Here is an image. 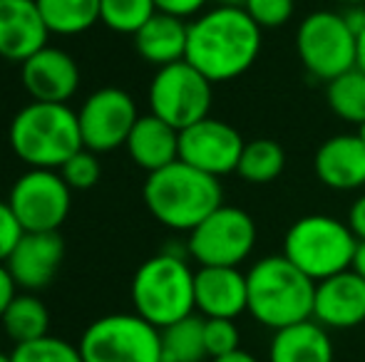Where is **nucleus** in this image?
I'll list each match as a JSON object with an SVG mask.
<instances>
[{
  "label": "nucleus",
  "mask_w": 365,
  "mask_h": 362,
  "mask_svg": "<svg viewBox=\"0 0 365 362\" xmlns=\"http://www.w3.org/2000/svg\"><path fill=\"white\" fill-rule=\"evenodd\" d=\"M261 40L264 30L241 5H217L189 23L184 60L212 82H231L251 70Z\"/></svg>",
  "instance_id": "f257e3e1"
},
{
  "label": "nucleus",
  "mask_w": 365,
  "mask_h": 362,
  "mask_svg": "<svg viewBox=\"0 0 365 362\" xmlns=\"http://www.w3.org/2000/svg\"><path fill=\"white\" fill-rule=\"evenodd\" d=\"M142 196L162 226L189 233L224 203V188L217 176L177 159L147 176Z\"/></svg>",
  "instance_id": "f03ea898"
},
{
  "label": "nucleus",
  "mask_w": 365,
  "mask_h": 362,
  "mask_svg": "<svg viewBox=\"0 0 365 362\" xmlns=\"http://www.w3.org/2000/svg\"><path fill=\"white\" fill-rule=\"evenodd\" d=\"M246 313L264 328L281 330L313 318L316 280L298 271L284 253L256 261L246 271Z\"/></svg>",
  "instance_id": "7ed1b4c3"
},
{
  "label": "nucleus",
  "mask_w": 365,
  "mask_h": 362,
  "mask_svg": "<svg viewBox=\"0 0 365 362\" xmlns=\"http://www.w3.org/2000/svg\"><path fill=\"white\" fill-rule=\"evenodd\" d=\"M8 142L30 169H60L82 149L77 112L58 102H30L13 117Z\"/></svg>",
  "instance_id": "20e7f679"
},
{
  "label": "nucleus",
  "mask_w": 365,
  "mask_h": 362,
  "mask_svg": "<svg viewBox=\"0 0 365 362\" xmlns=\"http://www.w3.org/2000/svg\"><path fill=\"white\" fill-rule=\"evenodd\" d=\"M194 273L184 253L174 248L147 258L132 278V303L154 328H167L197 310L194 303Z\"/></svg>",
  "instance_id": "39448f33"
},
{
  "label": "nucleus",
  "mask_w": 365,
  "mask_h": 362,
  "mask_svg": "<svg viewBox=\"0 0 365 362\" xmlns=\"http://www.w3.org/2000/svg\"><path fill=\"white\" fill-rule=\"evenodd\" d=\"M358 238L348 223L326 213L301 216L284 236V256L311 280H326L353 266Z\"/></svg>",
  "instance_id": "423d86ee"
},
{
  "label": "nucleus",
  "mask_w": 365,
  "mask_h": 362,
  "mask_svg": "<svg viewBox=\"0 0 365 362\" xmlns=\"http://www.w3.org/2000/svg\"><path fill=\"white\" fill-rule=\"evenodd\" d=\"M296 53L306 73L328 85L358 68V35L346 23L343 13L316 10L298 25Z\"/></svg>",
  "instance_id": "0eeeda50"
},
{
  "label": "nucleus",
  "mask_w": 365,
  "mask_h": 362,
  "mask_svg": "<svg viewBox=\"0 0 365 362\" xmlns=\"http://www.w3.org/2000/svg\"><path fill=\"white\" fill-rule=\"evenodd\" d=\"M85 362H164L162 333L137 313L95 320L77 343Z\"/></svg>",
  "instance_id": "6e6552de"
},
{
  "label": "nucleus",
  "mask_w": 365,
  "mask_h": 362,
  "mask_svg": "<svg viewBox=\"0 0 365 362\" xmlns=\"http://www.w3.org/2000/svg\"><path fill=\"white\" fill-rule=\"evenodd\" d=\"M212 85V80L204 78L187 60L159 68L149 82V110L182 132L209 117L214 100Z\"/></svg>",
  "instance_id": "1a4fd4ad"
},
{
  "label": "nucleus",
  "mask_w": 365,
  "mask_h": 362,
  "mask_svg": "<svg viewBox=\"0 0 365 362\" xmlns=\"http://www.w3.org/2000/svg\"><path fill=\"white\" fill-rule=\"evenodd\" d=\"M256 221L239 206L221 203L187 238V256L199 266H231L239 268L254 253Z\"/></svg>",
  "instance_id": "9d476101"
},
{
  "label": "nucleus",
  "mask_w": 365,
  "mask_h": 362,
  "mask_svg": "<svg viewBox=\"0 0 365 362\" xmlns=\"http://www.w3.org/2000/svg\"><path fill=\"white\" fill-rule=\"evenodd\" d=\"M8 203L25 231H58L73 206V188L60 169H28L13 183Z\"/></svg>",
  "instance_id": "9b49d317"
},
{
  "label": "nucleus",
  "mask_w": 365,
  "mask_h": 362,
  "mask_svg": "<svg viewBox=\"0 0 365 362\" xmlns=\"http://www.w3.org/2000/svg\"><path fill=\"white\" fill-rule=\"evenodd\" d=\"M137 119H140V112L135 100L130 92L120 87H102L92 92L77 110L82 144L95 154L125 147Z\"/></svg>",
  "instance_id": "f8f14e48"
},
{
  "label": "nucleus",
  "mask_w": 365,
  "mask_h": 362,
  "mask_svg": "<svg viewBox=\"0 0 365 362\" xmlns=\"http://www.w3.org/2000/svg\"><path fill=\"white\" fill-rule=\"evenodd\" d=\"M244 147L246 142L239 129L214 117H204L202 122L179 132V159L217 179L234 174Z\"/></svg>",
  "instance_id": "ddd939ff"
},
{
  "label": "nucleus",
  "mask_w": 365,
  "mask_h": 362,
  "mask_svg": "<svg viewBox=\"0 0 365 362\" xmlns=\"http://www.w3.org/2000/svg\"><path fill=\"white\" fill-rule=\"evenodd\" d=\"M20 80L33 102L68 105L80 87V68L70 53L45 45L33 58L20 63Z\"/></svg>",
  "instance_id": "4468645a"
},
{
  "label": "nucleus",
  "mask_w": 365,
  "mask_h": 362,
  "mask_svg": "<svg viewBox=\"0 0 365 362\" xmlns=\"http://www.w3.org/2000/svg\"><path fill=\"white\" fill-rule=\"evenodd\" d=\"M313 320L328 330L365 325V280L353 268L316 283Z\"/></svg>",
  "instance_id": "2eb2a0df"
},
{
  "label": "nucleus",
  "mask_w": 365,
  "mask_h": 362,
  "mask_svg": "<svg viewBox=\"0 0 365 362\" xmlns=\"http://www.w3.org/2000/svg\"><path fill=\"white\" fill-rule=\"evenodd\" d=\"M65 258V243L58 231H25L5 261L18 288L40 290L58 275Z\"/></svg>",
  "instance_id": "dca6fc26"
},
{
  "label": "nucleus",
  "mask_w": 365,
  "mask_h": 362,
  "mask_svg": "<svg viewBox=\"0 0 365 362\" xmlns=\"http://www.w3.org/2000/svg\"><path fill=\"white\" fill-rule=\"evenodd\" d=\"M194 303L204 318L236 320L249 305L246 273L231 266H199L194 273Z\"/></svg>",
  "instance_id": "f3484780"
},
{
  "label": "nucleus",
  "mask_w": 365,
  "mask_h": 362,
  "mask_svg": "<svg viewBox=\"0 0 365 362\" xmlns=\"http://www.w3.org/2000/svg\"><path fill=\"white\" fill-rule=\"evenodd\" d=\"M50 30L35 0H0V58L25 63L48 45Z\"/></svg>",
  "instance_id": "a211bd4d"
},
{
  "label": "nucleus",
  "mask_w": 365,
  "mask_h": 362,
  "mask_svg": "<svg viewBox=\"0 0 365 362\" xmlns=\"http://www.w3.org/2000/svg\"><path fill=\"white\" fill-rule=\"evenodd\" d=\"M316 179L336 191L365 186V142L358 134H336L326 139L313 156Z\"/></svg>",
  "instance_id": "6ab92c4d"
},
{
  "label": "nucleus",
  "mask_w": 365,
  "mask_h": 362,
  "mask_svg": "<svg viewBox=\"0 0 365 362\" xmlns=\"http://www.w3.org/2000/svg\"><path fill=\"white\" fill-rule=\"evenodd\" d=\"M125 147L132 161L152 174L179 159V129L149 112L135 122Z\"/></svg>",
  "instance_id": "aec40b11"
},
{
  "label": "nucleus",
  "mask_w": 365,
  "mask_h": 362,
  "mask_svg": "<svg viewBox=\"0 0 365 362\" xmlns=\"http://www.w3.org/2000/svg\"><path fill=\"white\" fill-rule=\"evenodd\" d=\"M187 38L189 23L157 10L135 33V48L145 63L159 70L187 58Z\"/></svg>",
  "instance_id": "412c9836"
},
{
  "label": "nucleus",
  "mask_w": 365,
  "mask_h": 362,
  "mask_svg": "<svg viewBox=\"0 0 365 362\" xmlns=\"http://www.w3.org/2000/svg\"><path fill=\"white\" fill-rule=\"evenodd\" d=\"M333 340L328 328L316 320L274 330L269 345V362H333Z\"/></svg>",
  "instance_id": "4be33fe9"
},
{
  "label": "nucleus",
  "mask_w": 365,
  "mask_h": 362,
  "mask_svg": "<svg viewBox=\"0 0 365 362\" xmlns=\"http://www.w3.org/2000/svg\"><path fill=\"white\" fill-rule=\"evenodd\" d=\"M164 362H204L209 358L204 345V315H187L159 330Z\"/></svg>",
  "instance_id": "5701e85b"
},
{
  "label": "nucleus",
  "mask_w": 365,
  "mask_h": 362,
  "mask_svg": "<svg viewBox=\"0 0 365 362\" xmlns=\"http://www.w3.org/2000/svg\"><path fill=\"white\" fill-rule=\"evenodd\" d=\"M50 35H80L100 23V0H35Z\"/></svg>",
  "instance_id": "b1692460"
},
{
  "label": "nucleus",
  "mask_w": 365,
  "mask_h": 362,
  "mask_svg": "<svg viewBox=\"0 0 365 362\" xmlns=\"http://www.w3.org/2000/svg\"><path fill=\"white\" fill-rule=\"evenodd\" d=\"M286 169V151L276 139H251L241 151L236 174L246 183H271Z\"/></svg>",
  "instance_id": "393cba45"
},
{
  "label": "nucleus",
  "mask_w": 365,
  "mask_h": 362,
  "mask_svg": "<svg viewBox=\"0 0 365 362\" xmlns=\"http://www.w3.org/2000/svg\"><path fill=\"white\" fill-rule=\"evenodd\" d=\"M3 330L15 345L18 343H30L38 340L43 335H48L50 328V313L43 305V300H38L35 295H15V300L8 305V310L0 318Z\"/></svg>",
  "instance_id": "a878e982"
},
{
  "label": "nucleus",
  "mask_w": 365,
  "mask_h": 362,
  "mask_svg": "<svg viewBox=\"0 0 365 362\" xmlns=\"http://www.w3.org/2000/svg\"><path fill=\"white\" fill-rule=\"evenodd\" d=\"M326 100L331 112L343 122L363 124L365 122V73L358 68L343 73L326 85Z\"/></svg>",
  "instance_id": "bb28decb"
},
{
  "label": "nucleus",
  "mask_w": 365,
  "mask_h": 362,
  "mask_svg": "<svg viewBox=\"0 0 365 362\" xmlns=\"http://www.w3.org/2000/svg\"><path fill=\"white\" fill-rule=\"evenodd\" d=\"M154 13V0H100V23L122 35H135Z\"/></svg>",
  "instance_id": "cd10ccee"
},
{
  "label": "nucleus",
  "mask_w": 365,
  "mask_h": 362,
  "mask_svg": "<svg viewBox=\"0 0 365 362\" xmlns=\"http://www.w3.org/2000/svg\"><path fill=\"white\" fill-rule=\"evenodd\" d=\"M13 362H85L80 348L63 338L43 335L30 343H18L10 353Z\"/></svg>",
  "instance_id": "c85d7f7f"
},
{
  "label": "nucleus",
  "mask_w": 365,
  "mask_h": 362,
  "mask_svg": "<svg viewBox=\"0 0 365 362\" xmlns=\"http://www.w3.org/2000/svg\"><path fill=\"white\" fill-rule=\"evenodd\" d=\"M241 333L234 320L229 318H204V345H207L209 360L224 358V355L236 353Z\"/></svg>",
  "instance_id": "c756f323"
},
{
  "label": "nucleus",
  "mask_w": 365,
  "mask_h": 362,
  "mask_svg": "<svg viewBox=\"0 0 365 362\" xmlns=\"http://www.w3.org/2000/svg\"><path fill=\"white\" fill-rule=\"evenodd\" d=\"M60 174H63V179L68 181L70 188H77V191L92 188L100 181V161H97V154L82 147L77 154H73L60 166Z\"/></svg>",
  "instance_id": "7c9ffc66"
},
{
  "label": "nucleus",
  "mask_w": 365,
  "mask_h": 362,
  "mask_svg": "<svg viewBox=\"0 0 365 362\" xmlns=\"http://www.w3.org/2000/svg\"><path fill=\"white\" fill-rule=\"evenodd\" d=\"M244 10L261 30H276L293 18L296 3L293 0H246Z\"/></svg>",
  "instance_id": "2f4dec72"
},
{
  "label": "nucleus",
  "mask_w": 365,
  "mask_h": 362,
  "mask_svg": "<svg viewBox=\"0 0 365 362\" xmlns=\"http://www.w3.org/2000/svg\"><path fill=\"white\" fill-rule=\"evenodd\" d=\"M25 228L20 226L18 216L13 213L8 201H0V263H5L10 258V253L15 251V246L23 238Z\"/></svg>",
  "instance_id": "473e14b6"
},
{
  "label": "nucleus",
  "mask_w": 365,
  "mask_h": 362,
  "mask_svg": "<svg viewBox=\"0 0 365 362\" xmlns=\"http://www.w3.org/2000/svg\"><path fill=\"white\" fill-rule=\"evenodd\" d=\"M209 0H154L159 13L174 15V18H197L199 13H204Z\"/></svg>",
  "instance_id": "72a5a7b5"
},
{
  "label": "nucleus",
  "mask_w": 365,
  "mask_h": 362,
  "mask_svg": "<svg viewBox=\"0 0 365 362\" xmlns=\"http://www.w3.org/2000/svg\"><path fill=\"white\" fill-rule=\"evenodd\" d=\"M15 295H18V283H15L13 273L8 271V266L0 263V318L8 310V305L15 300Z\"/></svg>",
  "instance_id": "f704fd0d"
},
{
  "label": "nucleus",
  "mask_w": 365,
  "mask_h": 362,
  "mask_svg": "<svg viewBox=\"0 0 365 362\" xmlns=\"http://www.w3.org/2000/svg\"><path fill=\"white\" fill-rule=\"evenodd\" d=\"M348 226L356 233L358 241H365V193L353 201L351 211H348Z\"/></svg>",
  "instance_id": "c9c22d12"
},
{
  "label": "nucleus",
  "mask_w": 365,
  "mask_h": 362,
  "mask_svg": "<svg viewBox=\"0 0 365 362\" xmlns=\"http://www.w3.org/2000/svg\"><path fill=\"white\" fill-rule=\"evenodd\" d=\"M343 18H346V23L351 25L353 33L361 35L365 30V5H351V8L343 13Z\"/></svg>",
  "instance_id": "e433bc0d"
},
{
  "label": "nucleus",
  "mask_w": 365,
  "mask_h": 362,
  "mask_svg": "<svg viewBox=\"0 0 365 362\" xmlns=\"http://www.w3.org/2000/svg\"><path fill=\"white\" fill-rule=\"evenodd\" d=\"M351 268L365 280V241H358V248H356V256H353Z\"/></svg>",
  "instance_id": "4c0bfd02"
},
{
  "label": "nucleus",
  "mask_w": 365,
  "mask_h": 362,
  "mask_svg": "<svg viewBox=\"0 0 365 362\" xmlns=\"http://www.w3.org/2000/svg\"><path fill=\"white\" fill-rule=\"evenodd\" d=\"M212 362H259V360L251 353H246V350H236V353L224 355V358H214Z\"/></svg>",
  "instance_id": "58836bf2"
},
{
  "label": "nucleus",
  "mask_w": 365,
  "mask_h": 362,
  "mask_svg": "<svg viewBox=\"0 0 365 362\" xmlns=\"http://www.w3.org/2000/svg\"><path fill=\"white\" fill-rule=\"evenodd\" d=\"M358 70L365 73V30L358 35Z\"/></svg>",
  "instance_id": "ea45409f"
},
{
  "label": "nucleus",
  "mask_w": 365,
  "mask_h": 362,
  "mask_svg": "<svg viewBox=\"0 0 365 362\" xmlns=\"http://www.w3.org/2000/svg\"><path fill=\"white\" fill-rule=\"evenodd\" d=\"M219 5H241V8H244V3L246 0H217Z\"/></svg>",
  "instance_id": "a19ab883"
},
{
  "label": "nucleus",
  "mask_w": 365,
  "mask_h": 362,
  "mask_svg": "<svg viewBox=\"0 0 365 362\" xmlns=\"http://www.w3.org/2000/svg\"><path fill=\"white\" fill-rule=\"evenodd\" d=\"M338 3H346L351 8V5H365V0H338Z\"/></svg>",
  "instance_id": "79ce46f5"
},
{
  "label": "nucleus",
  "mask_w": 365,
  "mask_h": 362,
  "mask_svg": "<svg viewBox=\"0 0 365 362\" xmlns=\"http://www.w3.org/2000/svg\"><path fill=\"white\" fill-rule=\"evenodd\" d=\"M356 134L365 142V122H363V124H358V132H356Z\"/></svg>",
  "instance_id": "37998d69"
},
{
  "label": "nucleus",
  "mask_w": 365,
  "mask_h": 362,
  "mask_svg": "<svg viewBox=\"0 0 365 362\" xmlns=\"http://www.w3.org/2000/svg\"><path fill=\"white\" fill-rule=\"evenodd\" d=\"M0 362H13V360H10V355H5V353H0Z\"/></svg>",
  "instance_id": "c03bdc74"
}]
</instances>
